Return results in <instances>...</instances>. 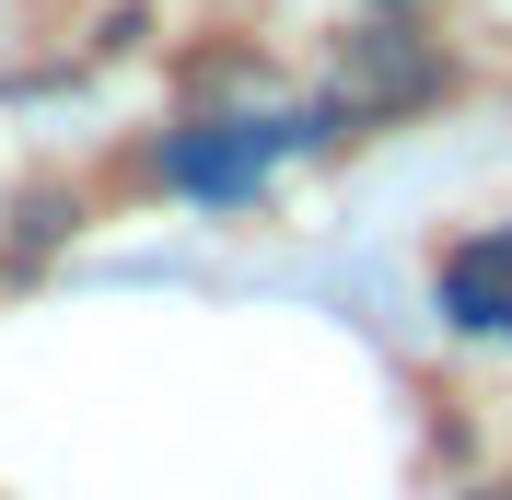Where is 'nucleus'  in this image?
I'll use <instances>...</instances> for the list:
<instances>
[{
  "label": "nucleus",
  "instance_id": "obj_1",
  "mask_svg": "<svg viewBox=\"0 0 512 500\" xmlns=\"http://www.w3.org/2000/svg\"><path fill=\"white\" fill-rule=\"evenodd\" d=\"M338 94L350 117H408L443 94V35H419L408 12H373L361 35H338Z\"/></svg>",
  "mask_w": 512,
  "mask_h": 500
},
{
  "label": "nucleus",
  "instance_id": "obj_3",
  "mask_svg": "<svg viewBox=\"0 0 512 500\" xmlns=\"http://www.w3.org/2000/svg\"><path fill=\"white\" fill-rule=\"evenodd\" d=\"M431 303H443L466 338H512V233H466V245L431 268Z\"/></svg>",
  "mask_w": 512,
  "mask_h": 500
},
{
  "label": "nucleus",
  "instance_id": "obj_4",
  "mask_svg": "<svg viewBox=\"0 0 512 500\" xmlns=\"http://www.w3.org/2000/svg\"><path fill=\"white\" fill-rule=\"evenodd\" d=\"M373 12H408V0H373Z\"/></svg>",
  "mask_w": 512,
  "mask_h": 500
},
{
  "label": "nucleus",
  "instance_id": "obj_2",
  "mask_svg": "<svg viewBox=\"0 0 512 500\" xmlns=\"http://www.w3.org/2000/svg\"><path fill=\"white\" fill-rule=\"evenodd\" d=\"M338 117H233V128H187V140H163V187L187 198H245L291 140H326Z\"/></svg>",
  "mask_w": 512,
  "mask_h": 500
}]
</instances>
